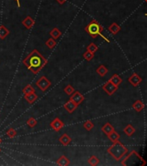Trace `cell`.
I'll return each mask as SVG.
<instances>
[{"mask_svg":"<svg viewBox=\"0 0 147 166\" xmlns=\"http://www.w3.org/2000/svg\"><path fill=\"white\" fill-rule=\"evenodd\" d=\"M22 24H23L26 29H30L33 27V25L35 24V21H34V19H33L30 16H27L23 20Z\"/></svg>","mask_w":147,"mask_h":166,"instance_id":"obj_10","label":"cell"},{"mask_svg":"<svg viewBox=\"0 0 147 166\" xmlns=\"http://www.w3.org/2000/svg\"><path fill=\"white\" fill-rule=\"evenodd\" d=\"M49 35L51 36V37H52V38H54L55 40H56L61 37V32L59 30L58 28H56H56H53L52 30L49 32Z\"/></svg>","mask_w":147,"mask_h":166,"instance_id":"obj_17","label":"cell"},{"mask_svg":"<svg viewBox=\"0 0 147 166\" xmlns=\"http://www.w3.org/2000/svg\"><path fill=\"white\" fill-rule=\"evenodd\" d=\"M101 131H102V132H104L108 136L112 132L114 131V128H113V127L110 123H107V124H105L103 127H101Z\"/></svg>","mask_w":147,"mask_h":166,"instance_id":"obj_15","label":"cell"},{"mask_svg":"<svg viewBox=\"0 0 147 166\" xmlns=\"http://www.w3.org/2000/svg\"><path fill=\"white\" fill-rule=\"evenodd\" d=\"M27 125H28V127H30V128H34V127L37 125V119L34 118H29V119L27 120Z\"/></svg>","mask_w":147,"mask_h":166,"instance_id":"obj_27","label":"cell"},{"mask_svg":"<svg viewBox=\"0 0 147 166\" xmlns=\"http://www.w3.org/2000/svg\"><path fill=\"white\" fill-rule=\"evenodd\" d=\"M64 92L68 94V95H71L74 92H75V88H73L71 85H67L65 88H64Z\"/></svg>","mask_w":147,"mask_h":166,"instance_id":"obj_32","label":"cell"},{"mask_svg":"<svg viewBox=\"0 0 147 166\" xmlns=\"http://www.w3.org/2000/svg\"><path fill=\"white\" fill-rule=\"evenodd\" d=\"M10 35V30L7 29L4 25L0 26V39H5Z\"/></svg>","mask_w":147,"mask_h":166,"instance_id":"obj_14","label":"cell"},{"mask_svg":"<svg viewBox=\"0 0 147 166\" xmlns=\"http://www.w3.org/2000/svg\"><path fill=\"white\" fill-rule=\"evenodd\" d=\"M108 138L113 142V143H114V142H116L118 141V139H119V134L117 132H115V130L113 131V132H112L109 135H108Z\"/></svg>","mask_w":147,"mask_h":166,"instance_id":"obj_23","label":"cell"},{"mask_svg":"<svg viewBox=\"0 0 147 166\" xmlns=\"http://www.w3.org/2000/svg\"><path fill=\"white\" fill-rule=\"evenodd\" d=\"M45 45L49 48V49H54L56 45V41L54 39V38H49L46 42H45Z\"/></svg>","mask_w":147,"mask_h":166,"instance_id":"obj_25","label":"cell"},{"mask_svg":"<svg viewBox=\"0 0 147 166\" xmlns=\"http://www.w3.org/2000/svg\"><path fill=\"white\" fill-rule=\"evenodd\" d=\"M102 88H103V90L108 94V95H113L118 90V87H116L114 84H113L110 80H108V82H106L103 85Z\"/></svg>","mask_w":147,"mask_h":166,"instance_id":"obj_6","label":"cell"},{"mask_svg":"<svg viewBox=\"0 0 147 166\" xmlns=\"http://www.w3.org/2000/svg\"><path fill=\"white\" fill-rule=\"evenodd\" d=\"M47 59L37 49H33L23 61V63L26 66V68L34 75H37L47 64Z\"/></svg>","mask_w":147,"mask_h":166,"instance_id":"obj_1","label":"cell"},{"mask_svg":"<svg viewBox=\"0 0 147 166\" xmlns=\"http://www.w3.org/2000/svg\"><path fill=\"white\" fill-rule=\"evenodd\" d=\"M16 2H17V5H18V7H20V1H19V0H16Z\"/></svg>","mask_w":147,"mask_h":166,"instance_id":"obj_34","label":"cell"},{"mask_svg":"<svg viewBox=\"0 0 147 166\" xmlns=\"http://www.w3.org/2000/svg\"><path fill=\"white\" fill-rule=\"evenodd\" d=\"M71 141H72V138L69 137L67 133L62 134L61 137H59V142H60L62 146H69V144L71 143Z\"/></svg>","mask_w":147,"mask_h":166,"instance_id":"obj_12","label":"cell"},{"mask_svg":"<svg viewBox=\"0 0 147 166\" xmlns=\"http://www.w3.org/2000/svg\"><path fill=\"white\" fill-rule=\"evenodd\" d=\"M133 108L137 111V112H141L144 107H145V106H144V103L141 101V100H136L135 102H134V104H133Z\"/></svg>","mask_w":147,"mask_h":166,"instance_id":"obj_22","label":"cell"},{"mask_svg":"<svg viewBox=\"0 0 147 166\" xmlns=\"http://www.w3.org/2000/svg\"><path fill=\"white\" fill-rule=\"evenodd\" d=\"M56 1L58 2L60 4H64L67 2V0H56Z\"/></svg>","mask_w":147,"mask_h":166,"instance_id":"obj_33","label":"cell"},{"mask_svg":"<svg viewBox=\"0 0 147 166\" xmlns=\"http://www.w3.org/2000/svg\"><path fill=\"white\" fill-rule=\"evenodd\" d=\"M1 141H2V140H1V139H0V143H1Z\"/></svg>","mask_w":147,"mask_h":166,"instance_id":"obj_35","label":"cell"},{"mask_svg":"<svg viewBox=\"0 0 147 166\" xmlns=\"http://www.w3.org/2000/svg\"><path fill=\"white\" fill-rule=\"evenodd\" d=\"M103 29H103V27L96 20H92V21L88 23V25L86 26L85 31L90 35V37H91L92 38H95L97 36H99V37H101L105 41H107L108 42H110L109 39L107 38L105 36L102 35L101 32L103 31Z\"/></svg>","mask_w":147,"mask_h":166,"instance_id":"obj_4","label":"cell"},{"mask_svg":"<svg viewBox=\"0 0 147 166\" xmlns=\"http://www.w3.org/2000/svg\"><path fill=\"white\" fill-rule=\"evenodd\" d=\"M88 162L90 165H92V166L98 165L99 163V159L97 156H91L90 157H89V159H88Z\"/></svg>","mask_w":147,"mask_h":166,"instance_id":"obj_24","label":"cell"},{"mask_svg":"<svg viewBox=\"0 0 147 166\" xmlns=\"http://www.w3.org/2000/svg\"><path fill=\"white\" fill-rule=\"evenodd\" d=\"M87 50H88V51H90V52H92V53L94 54V53L98 50V47H97L94 42H92V43H90V44L88 46Z\"/></svg>","mask_w":147,"mask_h":166,"instance_id":"obj_31","label":"cell"},{"mask_svg":"<svg viewBox=\"0 0 147 166\" xmlns=\"http://www.w3.org/2000/svg\"><path fill=\"white\" fill-rule=\"evenodd\" d=\"M109 80H110L113 84H114L116 87H118V86L122 83V79H121V77H120L119 75H113Z\"/></svg>","mask_w":147,"mask_h":166,"instance_id":"obj_16","label":"cell"},{"mask_svg":"<svg viewBox=\"0 0 147 166\" xmlns=\"http://www.w3.org/2000/svg\"><path fill=\"white\" fill-rule=\"evenodd\" d=\"M36 84H37V86L40 88L41 91L45 92V91L50 87V85H51V81L49 80L46 76L43 75V76L40 77L39 80H37V81L36 82Z\"/></svg>","mask_w":147,"mask_h":166,"instance_id":"obj_5","label":"cell"},{"mask_svg":"<svg viewBox=\"0 0 147 166\" xmlns=\"http://www.w3.org/2000/svg\"><path fill=\"white\" fill-rule=\"evenodd\" d=\"M146 3H147V0H146Z\"/></svg>","mask_w":147,"mask_h":166,"instance_id":"obj_36","label":"cell"},{"mask_svg":"<svg viewBox=\"0 0 147 166\" xmlns=\"http://www.w3.org/2000/svg\"><path fill=\"white\" fill-rule=\"evenodd\" d=\"M83 58L85 59V60H87V61H91V60H93L94 57V53H92V52H90V51H88L87 50L86 52H84V54H83Z\"/></svg>","mask_w":147,"mask_h":166,"instance_id":"obj_26","label":"cell"},{"mask_svg":"<svg viewBox=\"0 0 147 166\" xmlns=\"http://www.w3.org/2000/svg\"><path fill=\"white\" fill-rule=\"evenodd\" d=\"M83 127L87 130V131H91L94 127V124L91 121V120H88L83 124Z\"/></svg>","mask_w":147,"mask_h":166,"instance_id":"obj_28","label":"cell"},{"mask_svg":"<svg viewBox=\"0 0 147 166\" xmlns=\"http://www.w3.org/2000/svg\"><path fill=\"white\" fill-rule=\"evenodd\" d=\"M108 152L113 156L115 160L119 161L124 156L126 153L128 152V149L122 143H120L118 140L114 142L113 146L108 149Z\"/></svg>","mask_w":147,"mask_h":166,"instance_id":"obj_2","label":"cell"},{"mask_svg":"<svg viewBox=\"0 0 147 166\" xmlns=\"http://www.w3.org/2000/svg\"><path fill=\"white\" fill-rule=\"evenodd\" d=\"M71 98H70V99L72 100V101H74L76 105H80L83 100H84V96L79 92V91H75V92L70 95Z\"/></svg>","mask_w":147,"mask_h":166,"instance_id":"obj_8","label":"cell"},{"mask_svg":"<svg viewBox=\"0 0 147 166\" xmlns=\"http://www.w3.org/2000/svg\"><path fill=\"white\" fill-rule=\"evenodd\" d=\"M63 127H64V124H63V122H62L59 118H54V119L50 122V127H51L54 131H56V132H59Z\"/></svg>","mask_w":147,"mask_h":166,"instance_id":"obj_7","label":"cell"},{"mask_svg":"<svg viewBox=\"0 0 147 166\" xmlns=\"http://www.w3.org/2000/svg\"><path fill=\"white\" fill-rule=\"evenodd\" d=\"M122 158H124V160H122V165H145L146 164V160L136 151H132L131 153L127 152Z\"/></svg>","mask_w":147,"mask_h":166,"instance_id":"obj_3","label":"cell"},{"mask_svg":"<svg viewBox=\"0 0 147 166\" xmlns=\"http://www.w3.org/2000/svg\"><path fill=\"white\" fill-rule=\"evenodd\" d=\"M124 132H125L127 136L131 137V136H132L133 133L135 132V129H134V127H132V125H127V127H125V129H124Z\"/></svg>","mask_w":147,"mask_h":166,"instance_id":"obj_21","label":"cell"},{"mask_svg":"<svg viewBox=\"0 0 147 166\" xmlns=\"http://www.w3.org/2000/svg\"><path fill=\"white\" fill-rule=\"evenodd\" d=\"M128 81H129L133 87H136V86H137V85L142 81V79H141V77H139L137 74H132V75L128 78Z\"/></svg>","mask_w":147,"mask_h":166,"instance_id":"obj_11","label":"cell"},{"mask_svg":"<svg viewBox=\"0 0 147 166\" xmlns=\"http://www.w3.org/2000/svg\"><path fill=\"white\" fill-rule=\"evenodd\" d=\"M63 107L65 110H67L69 113H73L77 107H78V105H76L74 101H72L71 99H69V101H67L65 103V105L63 106Z\"/></svg>","mask_w":147,"mask_h":166,"instance_id":"obj_9","label":"cell"},{"mask_svg":"<svg viewBox=\"0 0 147 166\" xmlns=\"http://www.w3.org/2000/svg\"><path fill=\"white\" fill-rule=\"evenodd\" d=\"M6 135L9 137H10V138H13V137L17 136V131L15 129H13V128H10L9 130H7Z\"/></svg>","mask_w":147,"mask_h":166,"instance_id":"obj_30","label":"cell"},{"mask_svg":"<svg viewBox=\"0 0 147 166\" xmlns=\"http://www.w3.org/2000/svg\"><path fill=\"white\" fill-rule=\"evenodd\" d=\"M56 164H57L58 165H61V166L69 165V158H68L67 156H65L64 155H63V156H61L58 160L56 161Z\"/></svg>","mask_w":147,"mask_h":166,"instance_id":"obj_18","label":"cell"},{"mask_svg":"<svg viewBox=\"0 0 147 166\" xmlns=\"http://www.w3.org/2000/svg\"><path fill=\"white\" fill-rule=\"evenodd\" d=\"M96 72H97V74H98L99 76L103 77V76H105L108 74V69L104 65H100L98 69H96Z\"/></svg>","mask_w":147,"mask_h":166,"instance_id":"obj_20","label":"cell"},{"mask_svg":"<svg viewBox=\"0 0 147 166\" xmlns=\"http://www.w3.org/2000/svg\"><path fill=\"white\" fill-rule=\"evenodd\" d=\"M109 31L112 33V34H113V35H116L118 32L120 30V27L116 23H113L110 26H109Z\"/></svg>","mask_w":147,"mask_h":166,"instance_id":"obj_19","label":"cell"},{"mask_svg":"<svg viewBox=\"0 0 147 166\" xmlns=\"http://www.w3.org/2000/svg\"><path fill=\"white\" fill-rule=\"evenodd\" d=\"M37 95L36 94V93H30L28 94H24V99H26V101L29 104H33L37 99Z\"/></svg>","mask_w":147,"mask_h":166,"instance_id":"obj_13","label":"cell"},{"mask_svg":"<svg viewBox=\"0 0 147 166\" xmlns=\"http://www.w3.org/2000/svg\"><path fill=\"white\" fill-rule=\"evenodd\" d=\"M23 94H30V93H35V89L31 85H27L25 88L23 89Z\"/></svg>","mask_w":147,"mask_h":166,"instance_id":"obj_29","label":"cell"},{"mask_svg":"<svg viewBox=\"0 0 147 166\" xmlns=\"http://www.w3.org/2000/svg\"><path fill=\"white\" fill-rule=\"evenodd\" d=\"M146 16H147V13H146Z\"/></svg>","mask_w":147,"mask_h":166,"instance_id":"obj_37","label":"cell"},{"mask_svg":"<svg viewBox=\"0 0 147 166\" xmlns=\"http://www.w3.org/2000/svg\"><path fill=\"white\" fill-rule=\"evenodd\" d=\"M0 151H1V150H0Z\"/></svg>","mask_w":147,"mask_h":166,"instance_id":"obj_38","label":"cell"}]
</instances>
